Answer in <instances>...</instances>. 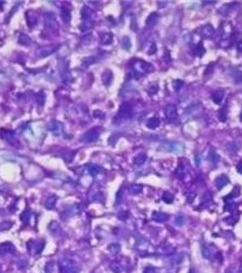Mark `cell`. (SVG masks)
I'll use <instances>...</instances> for the list:
<instances>
[{"label":"cell","mask_w":242,"mask_h":273,"mask_svg":"<svg viewBox=\"0 0 242 273\" xmlns=\"http://www.w3.org/2000/svg\"><path fill=\"white\" fill-rule=\"evenodd\" d=\"M132 115V107L128 103L122 104L118 112V117L121 119H128Z\"/></svg>","instance_id":"cell-1"},{"label":"cell","mask_w":242,"mask_h":273,"mask_svg":"<svg viewBox=\"0 0 242 273\" xmlns=\"http://www.w3.org/2000/svg\"><path fill=\"white\" fill-rule=\"evenodd\" d=\"M134 69H135L136 72L141 74V73H147V72L152 71L153 67L149 63H147V62L139 60V61H137L134 64Z\"/></svg>","instance_id":"cell-2"},{"label":"cell","mask_w":242,"mask_h":273,"mask_svg":"<svg viewBox=\"0 0 242 273\" xmlns=\"http://www.w3.org/2000/svg\"><path fill=\"white\" fill-rule=\"evenodd\" d=\"M44 21H45V26L47 27H49L52 30H55L58 28V23H57V19H56V16L55 14L52 12H49L45 14L44 16Z\"/></svg>","instance_id":"cell-3"},{"label":"cell","mask_w":242,"mask_h":273,"mask_svg":"<svg viewBox=\"0 0 242 273\" xmlns=\"http://www.w3.org/2000/svg\"><path fill=\"white\" fill-rule=\"evenodd\" d=\"M60 269L62 273H78L77 268L74 265L72 261L67 260L61 262Z\"/></svg>","instance_id":"cell-4"},{"label":"cell","mask_w":242,"mask_h":273,"mask_svg":"<svg viewBox=\"0 0 242 273\" xmlns=\"http://www.w3.org/2000/svg\"><path fill=\"white\" fill-rule=\"evenodd\" d=\"M57 46L54 45H49V46H45L42 48H38L36 50V55L40 58H46L49 56L50 54H53L57 50Z\"/></svg>","instance_id":"cell-5"},{"label":"cell","mask_w":242,"mask_h":273,"mask_svg":"<svg viewBox=\"0 0 242 273\" xmlns=\"http://www.w3.org/2000/svg\"><path fill=\"white\" fill-rule=\"evenodd\" d=\"M99 138V132L96 129H91L87 130L83 136V139L85 142H96Z\"/></svg>","instance_id":"cell-6"},{"label":"cell","mask_w":242,"mask_h":273,"mask_svg":"<svg viewBox=\"0 0 242 273\" xmlns=\"http://www.w3.org/2000/svg\"><path fill=\"white\" fill-rule=\"evenodd\" d=\"M165 116L169 120H173L177 118L178 112H177V107L174 105H168L165 108Z\"/></svg>","instance_id":"cell-7"},{"label":"cell","mask_w":242,"mask_h":273,"mask_svg":"<svg viewBox=\"0 0 242 273\" xmlns=\"http://www.w3.org/2000/svg\"><path fill=\"white\" fill-rule=\"evenodd\" d=\"M26 23L29 27H34L36 24H37V15L34 11H27L26 14Z\"/></svg>","instance_id":"cell-8"},{"label":"cell","mask_w":242,"mask_h":273,"mask_svg":"<svg viewBox=\"0 0 242 273\" xmlns=\"http://www.w3.org/2000/svg\"><path fill=\"white\" fill-rule=\"evenodd\" d=\"M0 136L1 138H3L4 139L11 142L13 139H15V133L14 131L9 130V129H2L0 130Z\"/></svg>","instance_id":"cell-9"},{"label":"cell","mask_w":242,"mask_h":273,"mask_svg":"<svg viewBox=\"0 0 242 273\" xmlns=\"http://www.w3.org/2000/svg\"><path fill=\"white\" fill-rule=\"evenodd\" d=\"M15 250V247L11 243H3L0 244V255H5L7 253H12Z\"/></svg>","instance_id":"cell-10"},{"label":"cell","mask_w":242,"mask_h":273,"mask_svg":"<svg viewBox=\"0 0 242 273\" xmlns=\"http://www.w3.org/2000/svg\"><path fill=\"white\" fill-rule=\"evenodd\" d=\"M229 178L226 176V175H220L219 177L216 178V180H215V184H216V186H217V188L218 189H221V188H223L224 186H226L228 183H229Z\"/></svg>","instance_id":"cell-11"},{"label":"cell","mask_w":242,"mask_h":273,"mask_svg":"<svg viewBox=\"0 0 242 273\" xmlns=\"http://www.w3.org/2000/svg\"><path fill=\"white\" fill-rule=\"evenodd\" d=\"M48 129L53 133H58L61 129V123L57 120H52L48 124Z\"/></svg>","instance_id":"cell-12"},{"label":"cell","mask_w":242,"mask_h":273,"mask_svg":"<svg viewBox=\"0 0 242 273\" xmlns=\"http://www.w3.org/2000/svg\"><path fill=\"white\" fill-rule=\"evenodd\" d=\"M169 218L170 216L164 212H154L152 216V219L157 222H165L169 219Z\"/></svg>","instance_id":"cell-13"},{"label":"cell","mask_w":242,"mask_h":273,"mask_svg":"<svg viewBox=\"0 0 242 273\" xmlns=\"http://www.w3.org/2000/svg\"><path fill=\"white\" fill-rule=\"evenodd\" d=\"M211 97H212V100H213L214 103L219 105L222 102L223 98H224V92H223V90H216L215 92H213Z\"/></svg>","instance_id":"cell-14"},{"label":"cell","mask_w":242,"mask_h":273,"mask_svg":"<svg viewBox=\"0 0 242 273\" xmlns=\"http://www.w3.org/2000/svg\"><path fill=\"white\" fill-rule=\"evenodd\" d=\"M113 80V73L110 70H106L102 75V82L106 86H109Z\"/></svg>","instance_id":"cell-15"},{"label":"cell","mask_w":242,"mask_h":273,"mask_svg":"<svg viewBox=\"0 0 242 273\" xmlns=\"http://www.w3.org/2000/svg\"><path fill=\"white\" fill-rule=\"evenodd\" d=\"M159 124H160L159 119H157V118H155V117H154V118H150V119L147 121L146 126H147L148 129H157V127L159 126Z\"/></svg>","instance_id":"cell-16"},{"label":"cell","mask_w":242,"mask_h":273,"mask_svg":"<svg viewBox=\"0 0 242 273\" xmlns=\"http://www.w3.org/2000/svg\"><path fill=\"white\" fill-rule=\"evenodd\" d=\"M214 33V29L213 27L210 26V25H207V26H204L202 28H201V31H200V34L205 37H209L213 35Z\"/></svg>","instance_id":"cell-17"},{"label":"cell","mask_w":242,"mask_h":273,"mask_svg":"<svg viewBox=\"0 0 242 273\" xmlns=\"http://www.w3.org/2000/svg\"><path fill=\"white\" fill-rule=\"evenodd\" d=\"M201 253L202 256L204 258H206L207 260H211L213 258V252H212V249L207 247V246H203L201 249Z\"/></svg>","instance_id":"cell-18"},{"label":"cell","mask_w":242,"mask_h":273,"mask_svg":"<svg viewBox=\"0 0 242 273\" xmlns=\"http://www.w3.org/2000/svg\"><path fill=\"white\" fill-rule=\"evenodd\" d=\"M157 19H158V16H157V13H152L148 16V17L147 18V21L146 23L147 26H153L155 24H157Z\"/></svg>","instance_id":"cell-19"},{"label":"cell","mask_w":242,"mask_h":273,"mask_svg":"<svg viewBox=\"0 0 242 273\" xmlns=\"http://www.w3.org/2000/svg\"><path fill=\"white\" fill-rule=\"evenodd\" d=\"M86 169L91 176H97V174L100 172V167L94 165V164H89L86 167Z\"/></svg>","instance_id":"cell-20"},{"label":"cell","mask_w":242,"mask_h":273,"mask_svg":"<svg viewBox=\"0 0 242 273\" xmlns=\"http://www.w3.org/2000/svg\"><path fill=\"white\" fill-rule=\"evenodd\" d=\"M61 17L65 23H69L70 19H71V15H70L69 10L67 9L66 7H63L61 10Z\"/></svg>","instance_id":"cell-21"},{"label":"cell","mask_w":242,"mask_h":273,"mask_svg":"<svg viewBox=\"0 0 242 273\" xmlns=\"http://www.w3.org/2000/svg\"><path fill=\"white\" fill-rule=\"evenodd\" d=\"M57 197L55 196V195H53V196H50L49 199L47 200V201L45 203V206H46V208L47 209H53L55 206H56V203H57Z\"/></svg>","instance_id":"cell-22"},{"label":"cell","mask_w":242,"mask_h":273,"mask_svg":"<svg viewBox=\"0 0 242 273\" xmlns=\"http://www.w3.org/2000/svg\"><path fill=\"white\" fill-rule=\"evenodd\" d=\"M146 159H147V156L145 154H139L137 155V157H135L134 158L133 162L135 165L137 166H141L145 163Z\"/></svg>","instance_id":"cell-23"},{"label":"cell","mask_w":242,"mask_h":273,"mask_svg":"<svg viewBox=\"0 0 242 273\" xmlns=\"http://www.w3.org/2000/svg\"><path fill=\"white\" fill-rule=\"evenodd\" d=\"M227 118H228V109H227V105H225L218 112V119L220 121L225 122L227 120Z\"/></svg>","instance_id":"cell-24"},{"label":"cell","mask_w":242,"mask_h":273,"mask_svg":"<svg viewBox=\"0 0 242 273\" xmlns=\"http://www.w3.org/2000/svg\"><path fill=\"white\" fill-rule=\"evenodd\" d=\"M18 43L23 45V46H28L31 43V39L30 37L26 35V34H21L19 37H18Z\"/></svg>","instance_id":"cell-25"},{"label":"cell","mask_w":242,"mask_h":273,"mask_svg":"<svg viewBox=\"0 0 242 273\" xmlns=\"http://www.w3.org/2000/svg\"><path fill=\"white\" fill-rule=\"evenodd\" d=\"M36 103L39 106H43L44 103H45V100H46V94H45V92L44 91H39L36 95Z\"/></svg>","instance_id":"cell-26"},{"label":"cell","mask_w":242,"mask_h":273,"mask_svg":"<svg viewBox=\"0 0 242 273\" xmlns=\"http://www.w3.org/2000/svg\"><path fill=\"white\" fill-rule=\"evenodd\" d=\"M176 176L178 178H183L185 176H186V173H187V169H186V166L184 165H179L178 167V168L176 169Z\"/></svg>","instance_id":"cell-27"},{"label":"cell","mask_w":242,"mask_h":273,"mask_svg":"<svg viewBox=\"0 0 242 273\" xmlns=\"http://www.w3.org/2000/svg\"><path fill=\"white\" fill-rule=\"evenodd\" d=\"M142 189H143V187L141 185H139V184H133L129 188V192L131 194H133V195H137V194H139L142 191Z\"/></svg>","instance_id":"cell-28"},{"label":"cell","mask_w":242,"mask_h":273,"mask_svg":"<svg viewBox=\"0 0 242 273\" xmlns=\"http://www.w3.org/2000/svg\"><path fill=\"white\" fill-rule=\"evenodd\" d=\"M75 155H76V151H67L63 155V158L67 163H70L71 161H73Z\"/></svg>","instance_id":"cell-29"},{"label":"cell","mask_w":242,"mask_h":273,"mask_svg":"<svg viewBox=\"0 0 242 273\" xmlns=\"http://www.w3.org/2000/svg\"><path fill=\"white\" fill-rule=\"evenodd\" d=\"M90 15H91V10L87 7H84L81 10V17L82 20H87L90 19Z\"/></svg>","instance_id":"cell-30"},{"label":"cell","mask_w":242,"mask_h":273,"mask_svg":"<svg viewBox=\"0 0 242 273\" xmlns=\"http://www.w3.org/2000/svg\"><path fill=\"white\" fill-rule=\"evenodd\" d=\"M206 50H205V48L203 47V44L200 42L199 44L197 45V47L195 48V54L198 57H202L204 54H205Z\"/></svg>","instance_id":"cell-31"},{"label":"cell","mask_w":242,"mask_h":273,"mask_svg":"<svg viewBox=\"0 0 242 273\" xmlns=\"http://www.w3.org/2000/svg\"><path fill=\"white\" fill-rule=\"evenodd\" d=\"M101 42L104 45H109L112 42V35L110 33H105L101 36Z\"/></svg>","instance_id":"cell-32"},{"label":"cell","mask_w":242,"mask_h":273,"mask_svg":"<svg viewBox=\"0 0 242 273\" xmlns=\"http://www.w3.org/2000/svg\"><path fill=\"white\" fill-rule=\"evenodd\" d=\"M95 61H96L95 57H87V58H85V59H83L82 64H83L84 67H86V68H87V67H89L90 65L94 64Z\"/></svg>","instance_id":"cell-33"},{"label":"cell","mask_w":242,"mask_h":273,"mask_svg":"<svg viewBox=\"0 0 242 273\" xmlns=\"http://www.w3.org/2000/svg\"><path fill=\"white\" fill-rule=\"evenodd\" d=\"M162 200L166 202V203H172L173 200H174V196L171 193H170V192H165L163 194Z\"/></svg>","instance_id":"cell-34"},{"label":"cell","mask_w":242,"mask_h":273,"mask_svg":"<svg viewBox=\"0 0 242 273\" xmlns=\"http://www.w3.org/2000/svg\"><path fill=\"white\" fill-rule=\"evenodd\" d=\"M185 221H186V219H185V217L183 215H179L175 219V223H176V225L179 226V227H182L184 225Z\"/></svg>","instance_id":"cell-35"},{"label":"cell","mask_w":242,"mask_h":273,"mask_svg":"<svg viewBox=\"0 0 242 273\" xmlns=\"http://www.w3.org/2000/svg\"><path fill=\"white\" fill-rule=\"evenodd\" d=\"M212 201V198L210 196V194H205L203 199H202V205L204 207H207Z\"/></svg>","instance_id":"cell-36"},{"label":"cell","mask_w":242,"mask_h":273,"mask_svg":"<svg viewBox=\"0 0 242 273\" xmlns=\"http://www.w3.org/2000/svg\"><path fill=\"white\" fill-rule=\"evenodd\" d=\"M122 47L125 48V49H129L130 47H131V42H130V39L128 37V36H125L123 39H122Z\"/></svg>","instance_id":"cell-37"},{"label":"cell","mask_w":242,"mask_h":273,"mask_svg":"<svg viewBox=\"0 0 242 273\" xmlns=\"http://www.w3.org/2000/svg\"><path fill=\"white\" fill-rule=\"evenodd\" d=\"M208 159L210 160V161H212V162H214V163H216V162H218V159H219V157H218V155L216 154V152L213 150H211L210 152H209V155H208Z\"/></svg>","instance_id":"cell-38"},{"label":"cell","mask_w":242,"mask_h":273,"mask_svg":"<svg viewBox=\"0 0 242 273\" xmlns=\"http://www.w3.org/2000/svg\"><path fill=\"white\" fill-rule=\"evenodd\" d=\"M183 85H184V82H183V81H181V80H179V79H178V80L174 81V83H173L174 89H175V90H177V91H179V90L182 87H183Z\"/></svg>","instance_id":"cell-39"},{"label":"cell","mask_w":242,"mask_h":273,"mask_svg":"<svg viewBox=\"0 0 242 273\" xmlns=\"http://www.w3.org/2000/svg\"><path fill=\"white\" fill-rule=\"evenodd\" d=\"M29 211L28 210H25L24 212L22 213V215L20 216V219L24 222V223H26L29 219Z\"/></svg>","instance_id":"cell-40"},{"label":"cell","mask_w":242,"mask_h":273,"mask_svg":"<svg viewBox=\"0 0 242 273\" xmlns=\"http://www.w3.org/2000/svg\"><path fill=\"white\" fill-rule=\"evenodd\" d=\"M235 209H236V204L232 203V202H229L225 206V210H228V211H233V210H235Z\"/></svg>","instance_id":"cell-41"},{"label":"cell","mask_w":242,"mask_h":273,"mask_svg":"<svg viewBox=\"0 0 242 273\" xmlns=\"http://www.w3.org/2000/svg\"><path fill=\"white\" fill-rule=\"evenodd\" d=\"M109 249L111 250L112 253H118L119 250V246L118 244H112L110 247H109Z\"/></svg>","instance_id":"cell-42"},{"label":"cell","mask_w":242,"mask_h":273,"mask_svg":"<svg viewBox=\"0 0 242 273\" xmlns=\"http://www.w3.org/2000/svg\"><path fill=\"white\" fill-rule=\"evenodd\" d=\"M156 272V269L153 267H147L145 270V273H155Z\"/></svg>","instance_id":"cell-43"},{"label":"cell","mask_w":242,"mask_h":273,"mask_svg":"<svg viewBox=\"0 0 242 273\" xmlns=\"http://www.w3.org/2000/svg\"><path fill=\"white\" fill-rule=\"evenodd\" d=\"M157 89H158V87H156V88H155V86L153 85V86L149 88V93H150V94H156Z\"/></svg>","instance_id":"cell-44"},{"label":"cell","mask_w":242,"mask_h":273,"mask_svg":"<svg viewBox=\"0 0 242 273\" xmlns=\"http://www.w3.org/2000/svg\"><path fill=\"white\" fill-rule=\"evenodd\" d=\"M195 197H196V196H195V194H193V195H192V197H191V195L189 194V195L187 197V201L188 202V203H191V202H193Z\"/></svg>","instance_id":"cell-45"},{"label":"cell","mask_w":242,"mask_h":273,"mask_svg":"<svg viewBox=\"0 0 242 273\" xmlns=\"http://www.w3.org/2000/svg\"><path fill=\"white\" fill-rule=\"evenodd\" d=\"M237 48H238L239 52H242V40H240V41L238 43V46H237Z\"/></svg>","instance_id":"cell-46"},{"label":"cell","mask_w":242,"mask_h":273,"mask_svg":"<svg viewBox=\"0 0 242 273\" xmlns=\"http://www.w3.org/2000/svg\"><path fill=\"white\" fill-rule=\"evenodd\" d=\"M237 169H238V171H239L240 174H242V162H240V163L237 166Z\"/></svg>","instance_id":"cell-47"},{"label":"cell","mask_w":242,"mask_h":273,"mask_svg":"<svg viewBox=\"0 0 242 273\" xmlns=\"http://www.w3.org/2000/svg\"><path fill=\"white\" fill-rule=\"evenodd\" d=\"M189 273H195V271H194V270H190V271H189Z\"/></svg>","instance_id":"cell-48"},{"label":"cell","mask_w":242,"mask_h":273,"mask_svg":"<svg viewBox=\"0 0 242 273\" xmlns=\"http://www.w3.org/2000/svg\"><path fill=\"white\" fill-rule=\"evenodd\" d=\"M240 119H241V121H242V113H241V116H240Z\"/></svg>","instance_id":"cell-49"}]
</instances>
